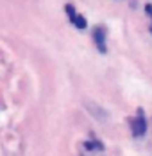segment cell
<instances>
[{"instance_id": "obj_2", "label": "cell", "mask_w": 152, "mask_h": 156, "mask_svg": "<svg viewBox=\"0 0 152 156\" xmlns=\"http://www.w3.org/2000/svg\"><path fill=\"white\" fill-rule=\"evenodd\" d=\"M93 40H95V43H97V48L100 50V52H106V34H104V29H100V27H95L93 29Z\"/></svg>"}, {"instance_id": "obj_3", "label": "cell", "mask_w": 152, "mask_h": 156, "mask_svg": "<svg viewBox=\"0 0 152 156\" xmlns=\"http://www.w3.org/2000/svg\"><path fill=\"white\" fill-rule=\"evenodd\" d=\"M72 23L75 25L77 29H84V27H86V20H84L82 15H75L74 18H72Z\"/></svg>"}, {"instance_id": "obj_1", "label": "cell", "mask_w": 152, "mask_h": 156, "mask_svg": "<svg viewBox=\"0 0 152 156\" xmlns=\"http://www.w3.org/2000/svg\"><path fill=\"white\" fill-rule=\"evenodd\" d=\"M133 133H134V136H143L145 135V131H147V122H145V119L141 117V111L138 113V117L133 120Z\"/></svg>"}, {"instance_id": "obj_4", "label": "cell", "mask_w": 152, "mask_h": 156, "mask_svg": "<svg viewBox=\"0 0 152 156\" xmlns=\"http://www.w3.org/2000/svg\"><path fill=\"white\" fill-rule=\"evenodd\" d=\"M64 9H66V13H68V16H70V20H72V18H74V16L77 15V13H75V9H74V5H72V4H66V5H64Z\"/></svg>"}, {"instance_id": "obj_5", "label": "cell", "mask_w": 152, "mask_h": 156, "mask_svg": "<svg viewBox=\"0 0 152 156\" xmlns=\"http://www.w3.org/2000/svg\"><path fill=\"white\" fill-rule=\"evenodd\" d=\"M150 31H152V25H150Z\"/></svg>"}]
</instances>
